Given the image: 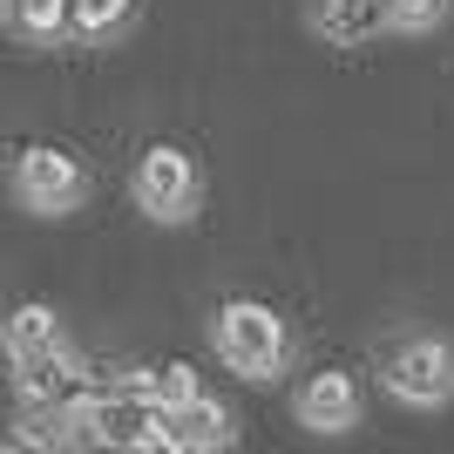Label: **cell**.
Here are the masks:
<instances>
[{
	"label": "cell",
	"mask_w": 454,
	"mask_h": 454,
	"mask_svg": "<svg viewBox=\"0 0 454 454\" xmlns=\"http://www.w3.org/2000/svg\"><path fill=\"white\" fill-rule=\"evenodd\" d=\"M217 353H224L231 373L271 380L285 366V325H278V312L258 305V299H231L224 312H217Z\"/></svg>",
	"instance_id": "1"
},
{
	"label": "cell",
	"mask_w": 454,
	"mask_h": 454,
	"mask_svg": "<svg viewBox=\"0 0 454 454\" xmlns=\"http://www.w3.org/2000/svg\"><path fill=\"white\" fill-rule=\"evenodd\" d=\"M75 420L89 427V441H102V448H170V434H163V407H156L143 387L75 400Z\"/></svg>",
	"instance_id": "2"
},
{
	"label": "cell",
	"mask_w": 454,
	"mask_h": 454,
	"mask_svg": "<svg viewBox=\"0 0 454 454\" xmlns=\"http://www.w3.org/2000/svg\"><path fill=\"white\" fill-rule=\"evenodd\" d=\"M14 190H20V204L41 210V217L75 210V204H82V163H75L68 150L35 143V150H20V163H14Z\"/></svg>",
	"instance_id": "3"
},
{
	"label": "cell",
	"mask_w": 454,
	"mask_h": 454,
	"mask_svg": "<svg viewBox=\"0 0 454 454\" xmlns=\"http://www.w3.org/2000/svg\"><path fill=\"white\" fill-rule=\"evenodd\" d=\"M136 204L150 210V217H163V224H176V217L197 204V170H190V156L170 150V143H156V150L136 163Z\"/></svg>",
	"instance_id": "4"
},
{
	"label": "cell",
	"mask_w": 454,
	"mask_h": 454,
	"mask_svg": "<svg viewBox=\"0 0 454 454\" xmlns=\"http://www.w3.org/2000/svg\"><path fill=\"white\" fill-rule=\"evenodd\" d=\"M387 387L400 400H414V407H441L454 394V353L441 340H414L400 346L394 360H387Z\"/></svg>",
	"instance_id": "5"
},
{
	"label": "cell",
	"mask_w": 454,
	"mask_h": 454,
	"mask_svg": "<svg viewBox=\"0 0 454 454\" xmlns=\"http://www.w3.org/2000/svg\"><path fill=\"white\" fill-rule=\"evenodd\" d=\"M299 420L305 427H319V434H340V427H353L360 420V387L346 373H312L299 394Z\"/></svg>",
	"instance_id": "6"
},
{
	"label": "cell",
	"mask_w": 454,
	"mask_h": 454,
	"mask_svg": "<svg viewBox=\"0 0 454 454\" xmlns=\"http://www.w3.org/2000/svg\"><path fill=\"white\" fill-rule=\"evenodd\" d=\"M163 434H170V448H184V454L224 448V441H231V414H224L210 394H190L184 407H170V414H163Z\"/></svg>",
	"instance_id": "7"
},
{
	"label": "cell",
	"mask_w": 454,
	"mask_h": 454,
	"mask_svg": "<svg viewBox=\"0 0 454 454\" xmlns=\"http://www.w3.org/2000/svg\"><path fill=\"white\" fill-rule=\"evenodd\" d=\"M387 27H394V0H325L319 7V35L340 41V48H360Z\"/></svg>",
	"instance_id": "8"
},
{
	"label": "cell",
	"mask_w": 454,
	"mask_h": 454,
	"mask_svg": "<svg viewBox=\"0 0 454 454\" xmlns=\"http://www.w3.org/2000/svg\"><path fill=\"white\" fill-rule=\"evenodd\" d=\"M0 340H7V360H27V353H48V346H61V325L48 305H14L7 312V325H0Z\"/></svg>",
	"instance_id": "9"
},
{
	"label": "cell",
	"mask_w": 454,
	"mask_h": 454,
	"mask_svg": "<svg viewBox=\"0 0 454 454\" xmlns=\"http://www.w3.org/2000/svg\"><path fill=\"white\" fill-rule=\"evenodd\" d=\"M143 394H150L156 407L170 414V407H184V400L197 394V373H190L184 360H170V366H156V373H143Z\"/></svg>",
	"instance_id": "10"
},
{
	"label": "cell",
	"mask_w": 454,
	"mask_h": 454,
	"mask_svg": "<svg viewBox=\"0 0 454 454\" xmlns=\"http://www.w3.org/2000/svg\"><path fill=\"white\" fill-rule=\"evenodd\" d=\"M14 14H20V27L35 41H48V35L68 27V0H14Z\"/></svg>",
	"instance_id": "11"
},
{
	"label": "cell",
	"mask_w": 454,
	"mask_h": 454,
	"mask_svg": "<svg viewBox=\"0 0 454 454\" xmlns=\"http://www.w3.org/2000/svg\"><path fill=\"white\" fill-rule=\"evenodd\" d=\"M122 14H129V0H68V20L82 35H109Z\"/></svg>",
	"instance_id": "12"
},
{
	"label": "cell",
	"mask_w": 454,
	"mask_h": 454,
	"mask_svg": "<svg viewBox=\"0 0 454 454\" xmlns=\"http://www.w3.org/2000/svg\"><path fill=\"white\" fill-rule=\"evenodd\" d=\"M441 14V0H394V27H427Z\"/></svg>",
	"instance_id": "13"
},
{
	"label": "cell",
	"mask_w": 454,
	"mask_h": 454,
	"mask_svg": "<svg viewBox=\"0 0 454 454\" xmlns=\"http://www.w3.org/2000/svg\"><path fill=\"white\" fill-rule=\"evenodd\" d=\"M0 7H14V0H0Z\"/></svg>",
	"instance_id": "14"
}]
</instances>
